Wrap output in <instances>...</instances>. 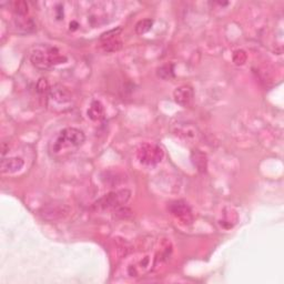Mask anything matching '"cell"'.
<instances>
[{"label":"cell","mask_w":284,"mask_h":284,"mask_svg":"<svg viewBox=\"0 0 284 284\" xmlns=\"http://www.w3.org/2000/svg\"><path fill=\"white\" fill-rule=\"evenodd\" d=\"M158 77H160L163 80H170L175 78V67L172 64H168L161 66L157 71Z\"/></svg>","instance_id":"14"},{"label":"cell","mask_w":284,"mask_h":284,"mask_svg":"<svg viewBox=\"0 0 284 284\" xmlns=\"http://www.w3.org/2000/svg\"><path fill=\"white\" fill-rule=\"evenodd\" d=\"M25 166L24 160L18 157H12V158H3L1 160V172L4 175H11V173H16L18 171H20L22 167Z\"/></svg>","instance_id":"9"},{"label":"cell","mask_w":284,"mask_h":284,"mask_svg":"<svg viewBox=\"0 0 284 284\" xmlns=\"http://www.w3.org/2000/svg\"><path fill=\"white\" fill-rule=\"evenodd\" d=\"M12 11L16 16H27L29 11V6L26 1H15L11 3Z\"/></svg>","instance_id":"15"},{"label":"cell","mask_w":284,"mask_h":284,"mask_svg":"<svg viewBox=\"0 0 284 284\" xmlns=\"http://www.w3.org/2000/svg\"><path fill=\"white\" fill-rule=\"evenodd\" d=\"M86 137L83 131L77 128H66L52 138L49 143V153L51 157H61L70 153L83 144Z\"/></svg>","instance_id":"1"},{"label":"cell","mask_w":284,"mask_h":284,"mask_svg":"<svg viewBox=\"0 0 284 284\" xmlns=\"http://www.w3.org/2000/svg\"><path fill=\"white\" fill-rule=\"evenodd\" d=\"M69 213V208L65 204H50L43 209L42 215L49 220H57L66 216Z\"/></svg>","instance_id":"8"},{"label":"cell","mask_w":284,"mask_h":284,"mask_svg":"<svg viewBox=\"0 0 284 284\" xmlns=\"http://www.w3.org/2000/svg\"><path fill=\"white\" fill-rule=\"evenodd\" d=\"M233 61L235 65H243L247 61V53L243 50H237L233 55Z\"/></svg>","instance_id":"17"},{"label":"cell","mask_w":284,"mask_h":284,"mask_svg":"<svg viewBox=\"0 0 284 284\" xmlns=\"http://www.w3.org/2000/svg\"><path fill=\"white\" fill-rule=\"evenodd\" d=\"M30 60L36 68L39 70H48L53 66L67 60V58L61 56L57 48L49 46V44H40L34 48L31 52Z\"/></svg>","instance_id":"2"},{"label":"cell","mask_w":284,"mask_h":284,"mask_svg":"<svg viewBox=\"0 0 284 284\" xmlns=\"http://www.w3.org/2000/svg\"><path fill=\"white\" fill-rule=\"evenodd\" d=\"M153 25V21L151 19H143L140 20L138 24L136 25V33L138 35H143L151 29V27Z\"/></svg>","instance_id":"16"},{"label":"cell","mask_w":284,"mask_h":284,"mask_svg":"<svg viewBox=\"0 0 284 284\" xmlns=\"http://www.w3.org/2000/svg\"><path fill=\"white\" fill-rule=\"evenodd\" d=\"M169 212L176 217V219L182 222L183 224H191L193 221V214L192 210L189 207V204L182 200H178V201H173L169 204Z\"/></svg>","instance_id":"5"},{"label":"cell","mask_w":284,"mask_h":284,"mask_svg":"<svg viewBox=\"0 0 284 284\" xmlns=\"http://www.w3.org/2000/svg\"><path fill=\"white\" fill-rule=\"evenodd\" d=\"M78 27H79V24L77 21H71V24H70V30H72V31H74V30H77L78 29Z\"/></svg>","instance_id":"20"},{"label":"cell","mask_w":284,"mask_h":284,"mask_svg":"<svg viewBox=\"0 0 284 284\" xmlns=\"http://www.w3.org/2000/svg\"><path fill=\"white\" fill-rule=\"evenodd\" d=\"M173 98L178 105L181 106H189L192 104L194 98V91L190 86H181L178 87L173 92Z\"/></svg>","instance_id":"7"},{"label":"cell","mask_w":284,"mask_h":284,"mask_svg":"<svg viewBox=\"0 0 284 284\" xmlns=\"http://www.w3.org/2000/svg\"><path fill=\"white\" fill-rule=\"evenodd\" d=\"M191 161H192L194 168L200 173H206L208 169V158L207 154L202 152L201 150L194 149L191 152Z\"/></svg>","instance_id":"10"},{"label":"cell","mask_w":284,"mask_h":284,"mask_svg":"<svg viewBox=\"0 0 284 284\" xmlns=\"http://www.w3.org/2000/svg\"><path fill=\"white\" fill-rule=\"evenodd\" d=\"M137 158L141 164L145 167H154L162 161L164 152L162 148L157 144L144 143L137 150Z\"/></svg>","instance_id":"4"},{"label":"cell","mask_w":284,"mask_h":284,"mask_svg":"<svg viewBox=\"0 0 284 284\" xmlns=\"http://www.w3.org/2000/svg\"><path fill=\"white\" fill-rule=\"evenodd\" d=\"M131 197V192L127 189L113 191L106 194L95 203L97 210H108V209H118L126 204Z\"/></svg>","instance_id":"3"},{"label":"cell","mask_w":284,"mask_h":284,"mask_svg":"<svg viewBox=\"0 0 284 284\" xmlns=\"http://www.w3.org/2000/svg\"><path fill=\"white\" fill-rule=\"evenodd\" d=\"M87 114L92 121H101V120L105 119V106H102L100 101H92L87 111Z\"/></svg>","instance_id":"12"},{"label":"cell","mask_w":284,"mask_h":284,"mask_svg":"<svg viewBox=\"0 0 284 284\" xmlns=\"http://www.w3.org/2000/svg\"><path fill=\"white\" fill-rule=\"evenodd\" d=\"M102 49L106 52H115L122 48V41L118 37L102 39Z\"/></svg>","instance_id":"13"},{"label":"cell","mask_w":284,"mask_h":284,"mask_svg":"<svg viewBox=\"0 0 284 284\" xmlns=\"http://www.w3.org/2000/svg\"><path fill=\"white\" fill-rule=\"evenodd\" d=\"M15 26L17 29L24 34L34 33L36 30V22L33 18L27 16H16L15 18Z\"/></svg>","instance_id":"11"},{"label":"cell","mask_w":284,"mask_h":284,"mask_svg":"<svg viewBox=\"0 0 284 284\" xmlns=\"http://www.w3.org/2000/svg\"><path fill=\"white\" fill-rule=\"evenodd\" d=\"M121 33V28H117V29H112L108 31V33H105L101 36V40L102 39H108V38H113V37H118V35Z\"/></svg>","instance_id":"19"},{"label":"cell","mask_w":284,"mask_h":284,"mask_svg":"<svg viewBox=\"0 0 284 284\" xmlns=\"http://www.w3.org/2000/svg\"><path fill=\"white\" fill-rule=\"evenodd\" d=\"M49 90H50V87H49L47 79H44V78L40 79L37 83V91L39 93H46V92H49Z\"/></svg>","instance_id":"18"},{"label":"cell","mask_w":284,"mask_h":284,"mask_svg":"<svg viewBox=\"0 0 284 284\" xmlns=\"http://www.w3.org/2000/svg\"><path fill=\"white\" fill-rule=\"evenodd\" d=\"M49 100L52 101L55 105L59 106H67L71 104V93L68 89L57 84V86L50 88L49 90Z\"/></svg>","instance_id":"6"}]
</instances>
